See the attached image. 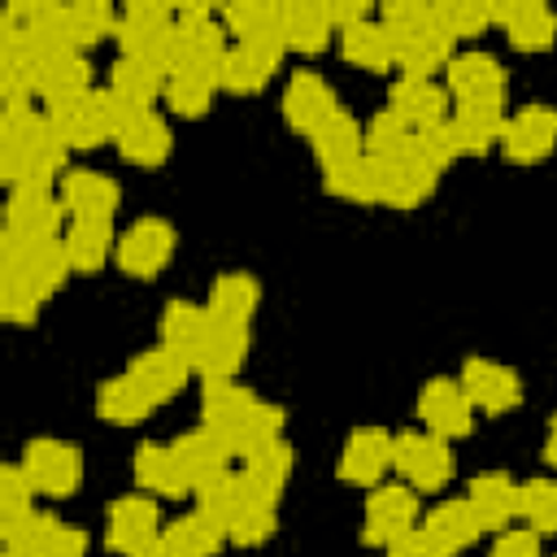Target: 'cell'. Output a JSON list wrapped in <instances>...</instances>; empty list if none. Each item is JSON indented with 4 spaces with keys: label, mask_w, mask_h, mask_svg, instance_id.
Segmentation results:
<instances>
[{
    "label": "cell",
    "mask_w": 557,
    "mask_h": 557,
    "mask_svg": "<svg viewBox=\"0 0 557 557\" xmlns=\"http://www.w3.org/2000/svg\"><path fill=\"white\" fill-rule=\"evenodd\" d=\"M392 470L405 479V487L440 492V487H448L457 461H453L448 440H440L431 431H400L396 448H392Z\"/></svg>",
    "instance_id": "6da1fadb"
},
{
    "label": "cell",
    "mask_w": 557,
    "mask_h": 557,
    "mask_svg": "<svg viewBox=\"0 0 557 557\" xmlns=\"http://www.w3.org/2000/svg\"><path fill=\"white\" fill-rule=\"evenodd\" d=\"M22 470L30 479V487L39 496H52V500H65L78 492L83 483V453L65 440H52V435H39L26 444L22 453Z\"/></svg>",
    "instance_id": "7a4b0ae2"
},
{
    "label": "cell",
    "mask_w": 557,
    "mask_h": 557,
    "mask_svg": "<svg viewBox=\"0 0 557 557\" xmlns=\"http://www.w3.org/2000/svg\"><path fill=\"white\" fill-rule=\"evenodd\" d=\"M418 527V496L405 483H383L370 492L366 513H361V540L374 548L396 544L405 531Z\"/></svg>",
    "instance_id": "3957f363"
},
{
    "label": "cell",
    "mask_w": 557,
    "mask_h": 557,
    "mask_svg": "<svg viewBox=\"0 0 557 557\" xmlns=\"http://www.w3.org/2000/svg\"><path fill=\"white\" fill-rule=\"evenodd\" d=\"M174 226L161 218H139L122 239H117V265L131 278H157L170 257H174Z\"/></svg>",
    "instance_id": "277c9868"
},
{
    "label": "cell",
    "mask_w": 557,
    "mask_h": 557,
    "mask_svg": "<svg viewBox=\"0 0 557 557\" xmlns=\"http://www.w3.org/2000/svg\"><path fill=\"white\" fill-rule=\"evenodd\" d=\"M65 218L61 196H52L48 187H13L9 191V209H4V231L26 239V244H44L57 239V226Z\"/></svg>",
    "instance_id": "5b68a950"
},
{
    "label": "cell",
    "mask_w": 557,
    "mask_h": 557,
    "mask_svg": "<svg viewBox=\"0 0 557 557\" xmlns=\"http://www.w3.org/2000/svg\"><path fill=\"white\" fill-rule=\"evenodd\" d=\"M457 383H461V392L470 396V405H474L479 413H487V418L509 413V409L522 400V379H518L509 366L487 361V357H470V361L461 366Z\"/></svg>",
    "instance_id": "8992f818"
},
{
    "label": "cell",
    "mask_w": 557,
    "mask_h": 557,
    "mask_svg": "<svg viewBox=\"0 0 557 557\" xmlns=\"http://www.w3.org/2000/svg\"><path fill=\"white\" fill-rule=\"evenodd\" d=\"M335 113H339V100H335V91H331V83L322 74L300 70V74L287 78V87H283V117H287L292 131L313 139V131L326 126Z\"/></svg>",
    "instance_id": "52a82bcc"
},
{
    "label": "cell",
    "mask_w": 557,
    "mask_h": 557,
    "mask_svg": "<svg viewBox=\"0 0 557 557\" xmlns=\"http://www.w3.org/2000/svg\"><path fill=\"white\" fill-rule=\"evenodd\" d=\"M418 418H422V426H426L431 435H440V440H461V435H470V426H474V405H470V396L461 392V383H453V379H431V383L422 387V396H418Z\"/></svg>",
    "instance_id": "ba28073f"
},
{
    "label": "cell",
    "mask_w": 557,
    "mask_h": 557,
    "mask_svg": "<svg viewBox=\"0 0 557 557\" xmlns=\"http://www.w3.org/2000/svg\"><path fill=\"white\" fill-rule=\"evenodd\" d=\"M500 148L513 165H535L557 148V109L548 104H531L513 117H505V135Z\"/></svg>",
    "instance_id": "9c48e42d"
},
{
    "label": "cell",
    "mask_w": 557,
    "mask_h": 557,
    "mask_svg": "<svg viewBox=\"0 0 557 557\" xmlns=\"http://www.w3.org/2000/svg\"><path fill=\"white\" fill-rule=\"evenodd\" d=\"M65 213L74 222H113L117 205H122V187L109 178V174H96V170H70L57 187Z\"/></svg>",
    "instance_id": "30bf717a"
},
{
    "label": "cell",
    "mask_w": 557,
    "mask_h": 557,
    "mask_svg": "<svg viewBox=\"0 0 557 557\" xmlns=\"http://www.w3.org/2000/svg\"><path fill=\"white\" fill-rule=\"evenodd\" d=\"M444 74L457 104H505V70L492 52H461Z\"/></svg>",
    "instance_id": "8fae6325"
},
{
    "label": "cell",
    "mask_w": 557,
    "mask_h": 557,
    "mask_svg": "<svg viewBox=\"0 0 557 557\" xmlns=\"http://www.w3.org/2000/svg\"><path fill=\"white\" fill-rule=\"evenodd\" d=\"M392 448H396V435L379 426H357L339 453V479L352 487H374L392 470Z\"/></svg>",
    "instance_id": "7c38bea8"
},
{
    "label": "cell",
    "mask_w": 557,
    "mask_h": 557,
    "mask_svg": "<svg viewBox=\"0 0 557 557\" xmlns=\"http://www.w3.org/2000/svg\"><path fill=\"white\" fill-rule=\"evenodd\" d=\"M161 535V513L148 496H122L113 500L109 509V531H104V544L122 557H135L139 548H148L152 540Z\"/></svg>",
    "instance_id": "4fadbf2b"
},
{
    "label": "cell",
    "mask_w": 557,
    "mask_h": 557,
    "mask_svg": "<svg viewBox=\"0 0 557 557\" xmlns=\"http://www.w3.org/2000/svg\"><path fill=\"white\" fill-rule=\"evenodd\" d=\"M387 104L409 131H431V126L448 122V91L435 87L431 78H405L400 74L387 91Z\"/></svg>",
    "instance_id": "5bb4252c"
},
{
    "label": "cell",
    "mask_w": 557,
    "mask_h": 557,
    "mask_svg": "<svg viewBox=\"0 0 557 557\" xmlns=\"http://www.w3.org/2000/svg\"><path fill=\"white\" fill-rule=\"evenodd\" d=\"M466 500H470L474 518L483 522V531H509V522L522 509V483H513L505 470H487V474L470 479Z\"/></svg>",
    "instance_id": "9a60e30c"
},
{
    "label": "cell",
    "mask_w": 557,
    "mask_h": 557,
    "mask_svg": "<svg viewBox=\"0 0 557 557\" xmlns=\"http://www.w3.org/2000/svg\"><path fill=\"white\" fill-rule=\"evenodd\" d=\"M492 22L505 26L509 44L518 52H544L557 39V13L540 0H518V4H492Z\"/></svg>",
    "instance_id": "2e32d148"
},
{
    "label": "cell",
    "mask_w": 557,
    "mask_h": 557,
    "mask_svg": "<svg viewBox=\"0 0 557 557\" xmlns=\"http://www.w3.org/2000/svg\"><path fill=\"white\" fill-rule=\"evenodd\" d=\"M209 335H213L209 305H191V300H170L165 305V313H161V348H170L183 361H191V370H196V357L205 352Z\"/></svg>",
    "instance_id": "e0dca14e"
},
{
    "label": "cell",
    "mask_w": 557,
    "mask_h": 557,
    "mask_svg": "<svg viewBox=\"0 0 557 557\" xmlns=\"http://www.w3.org/2000/svg\"><path fill=\"white\" fill-rule=\"evenodd\" d=\"M292 474V448L283 440L257 448L244 457V505H274L278 509V496H283V483Z\"/></svg>",
    "instance_id": "ac0fdd59"
},
{
    "label": "cell",
    "mask_w": 557,
    "mask_h": 557,
    "mask_svg": "<svg viewBox=\"0 0 557 557\" xmlns=\"http://www.w3.org/2000/svg\"><path fill=\"white\" fill-rule=\"evenodd\" d=\"M0 270H13L39 300H48L52 292H61V283L70 274V257H65V244L61 239H44V244H30L22 257L0 261Z\"/></svg>",
    "instance_id": "d6986e66"
},
{
    "label": "cell",
    "mask_w": 557,
    "mask_h": 557,
    "mask_svg": "<svg viewBox=\"0 0 557 557\" xmlns=\"http://www.w3.org/2000/svg\"><path fill=\"white\" fill-rule=\"evenodd\" d=\"M505 135V104H457L448 139L457 157H483Z\"/></svg>",
    "instance_id": "ffe728a7"
},
{
    "label": "cell",
    "mask_w": 557,
    "mask_h": 557,
    "mask_svg": "<svg viewBox=\"0 0 557 557\" xmlns=\"http://www.w3.org/2000/svg\"><path fill=\"white\" fill-rule=\"evenodd\" d=\"M252 405H257V396H252L244 383H235V379H205V392H200V418H205L209 431L226 435L231 448H235V431L244 426V418H248Z\"/></svg>",
    "instance_id": "44dd1931"
},
{
    "label": "cell",
    "mask_w": 557,
    "mask_h": 557,
    "mask_svg": "<svg viewBox=\"0 0 557 557\" xmlns=\"http://www.w3.org/2000/svg\"><path fill=\"white\" fill-rule=\"evenodd\" d=\"M435 178H440L435 170H426V165H418L409 157L379 161V205H387V209H418L435 191Z\"/></svg>",
    "instance_id": "7402d4cb"
},
{
    "label": "cell",
    "mask_w": 557,
    "mask_h": 557,
    "mask_svg": "<svg viewBox=\"0 0 557 557\" xmlns=\"http://www.w3.org/2000/svg\"><path fill=\"white\" fill-rule=\"evenodd\" d=\"M91 96V65L83 52H57V57H44V70H39V100L48 109L57 104H70V100H83Z\"/></svg>",
    "instance_id": "603a6c76"
},
{
    "label": "cell",
    "mask_w": 557,
    "mask_h": 557,
    "mask_svg": "<svg viewBox=\"0 0 557 557\" xmlns=\"http://www.w3.org/2000/svg\"><path fill=\"white\" fill-rule=\"evenodd\" d=\"M126 374H131L157 405H165V400H174V396L187 387L191 361H183V357L170 352V348H148V352H139V357L131 361Z\"/></svg>",
    "instance_id": "cb8c5ba5"
},
{
    "label": "cell",
    "mask_w": 557,
    "mask_h": 557,
    "mask_svg": "<svg viewBox=\"0 0 557 557\" xmlns=\"http://www.w3.org/2000/svg\"><path fill=\"white\" fill-rule=\"evenodd\" d=\"M135 483L148 487L152 496H187L191 492V479L183 470V461L174 457V444H139L135 448Z\"/></svg>",
    "instance_id": "d4e9b609"
},
{
    "label": "cell",
    "mask_w": 557,
    "mask_h": 557,
    "mask_svg": "<svg viewBox=\"0 0 557 557\" xmlns=\"http://www.w3.org/2000/svg\"><path fill=\"white\" fill-rule=\"evenodd\" d=\"M278 35H283V44L292 48V52H322L326 44H331V35H335V26H331V13H326V4H313V0H292V4H283V13H278Z\"/></svg>",
    "instance_id": "484cf974"
},
{
    "label": "cell",
    "mask_w": 557,
    "mask_h": 557,
    "mask_svg": "<svg viewBox=\"0 0 557 557\" xmlns=\"http://www.w3.org/2000/svg\"><path fill=\"white\" fill-rule=\"evenodd\" d=\"M48 122L57 126V135L65 139V148H100L104 139H113V131H109V122H104V113H100V104H96V91L91 96H83V100H70V104H57V109H48Z\"/></svg>",
    "instance_id": "4316f807"
},
{
    "label": "cell",
    "mask_w": 557,
    "mask_h": 557,
    "mask_svg": "<svg viewBox=\"0 0 557 557\" xmlns=\"http://www.w3.org/2000/svg\"><path fill=\"white\" fill-rule=\"evenodd\" d=\"M117 144V152H122V161H131V165H144V170H152V165H161L165 157H170V148H174V139H170V126H165V117H157L152 109H144V113H135L131 117V126L113 139Z\"/></svg>",
    "instance_id": "83f0119b"
},
{
    "label": "cell",
    "mask_w": 557,
    "mask_h": 557,
    "mask_svg": "<svg viewBox=\"0 0 557 557\" xmlns=\"http://www.w3.org/2000/svg\"><path fill=\"white\" fill-rule=\"evenodd\" d=\"M339 52L348 65L357 70H370V74H383L396 65V39L383 30V22H357L348 30H339Z\"/></svg>",
    "instance_id": "f1b7e54d"
},
{
    "label": "cell",
    "mask_w": 557,
    "mask_h": 557,
    "mask_svg": "<svg viewBox=\"0 0 557 557\" xmlns=\"http://www.w3.org/2000/svg\"><path fill=\"white\" fill-rule=\"evenodd\" d=\"M4 548H17L22 557H83L87 553V535L78 527H65L52 513H35L26 535L17 544H4Z\"/></svg>",
    "instance_id": "f546056e"
},
{
    "label": "cell",
    "mask_w": 557,
    "mask_h": 557,
    "mask_svg": "<svg viewBox=\"0 0 557 557\" xmlns=\"http://www.w3.org/2000/svg\"><path fill=\"white\" fill-rule=\"evenodd\" d=\"M174 457L183 461V470H187V479H191V487H196L200 479H209V474L226 470V461L235 457V448H231V440H226V435H218V431L200 426V431H187V435H178V440H174Z\"/></svg>",
    "instance_id": "4dcf8cb0"
},
{
    "label": "cell",
    "mask_w": 557,
    "mask_h": 557,
    "mask_svg": "<svg viewBox=\"0 0 557 557\" xmlns=\"http://www.w3.org/2000/svg\"><path fill=\"white\" fill-rule=\"evenodd\" d=\"M30 522H35V487L22 466H4L0 470V540L17 544Z\"/></svg>",
    "instance_id": "1f68e13d"
},
{
    "label": "cell",
    "mask_w": 557,
    "mask_h": 557,
    "mask_svg": "<svg viewBox=\"0 0 557 557\" xmlns=\"http://www.w3.org/2000/svg\"><path fill=\"white\" fill-rule=\"evenodd\" d=\"M152 409H157V400H152L131 374H117V379L100 383V392H96V413H100L104 422H113V426H135V422H144Z\"/></svg>",
    "instance_id": "d6a6232c"
},
{
    "label": "cell",
    "mask_w": 557,
    "mask_h": 557,
    "mask_svg": "<svg viewBox=\"0 0 557 557\" xmlns=\"http://www.w3.org/2000/svg\"><path fill=\"white\" fill-rule=\"evenodd\" d=\"M313 152H318V161H322V170H331V165H344V161H357V157H366V126L352 117V113H335L326 126H318L313 131Z\"/></svg>",
    "instance_id": "836d02e7"
},
{
    "label": "cell",
    "mask_w": 557,
    "mask_h": 557,
    "mask_svg": "<svg viewBox=\"0 0 557 557\" xmlns=\"http://www.w3.org/2000/svg\"><path fill=\"white\" fill-rule=\"evenodd\" d=\"M261 305V287L252 274L244 270H231L213 283V296H209V313L213 322H231V326H248V318L257 313Z\"/></svg>",
    "instance_id": "e575fe53"
},
{
    "label": "cell",
    "mask_w": 557,
    "mask_h": 557,
    "mask_svg": "<svg viewBox=\"0 0 557 557\" xmlns=\"http://www.w3.org/2000/svg\"><path fill=\"white\" fill-rule=\"evenodd\" d=\"M248 357V326H231V322H213V335L205 344V352L196 357V370L205 379H235L239 366Z\"/></svg>",
    "instance_id": "d590c367"
},
{
    "label": "cell",
    "mask_w": 557,
    "mask_h": 557,
    "mask_svg": "<svg viewBox=\"0 0 557 557\" xmlns=\"http://www.w3.org/2000/svg\"><path fill=\"white\" fill-rule=\"evenodd\" d=\"M453 61V39L444 30H422L409 39H396V65L405 70V78H431L435 70H448Z\"/></svg>",
    "instance_id": "8d00e7d4"
},
{
    "label": "cell",
    "mask_w": 557,
    "mask_h": 557,
    "mask_svg": "<svg viewBox=\"0 0 557 557\" xmlns=\"http://www.w3.org/2000/svg\"><path fill=\"white\" fill-rule=\"evenodd\" d=\"M165 83L170 78L144 57H117L113 70H109V91H117L122 100H131L139 109H148L157 96H165Z\"/></svg>",
    "instance_id": "74e56055"
},
{
    "label": "cell",
    "mask_w": 557,
    "mask_h": 557,
    "mask_svg": "<svg viewBox=\"0 0 557 557\" xmlns=\"http://www.w3.org/2000/svg\"><path fill=\"white\" fill-rule=\"evenodd\" d=\"M448 553H466L479 535H483V522L474 518V509H470V500H440L431 513H426V522H422Z\"/></svg>",
    "instance_id": "f35d334b"
},
{
    "label": "cell",
    "mask_w": 557,
    "mask_h": 557,
    "mask_svg": "<svg viewBox=\"0 0 557 557\" xmlns=\"http://www.w3.org/2000/svg\"><path fill=\"white\" fill-rule=\"evenodd\" d=\"M165 540H170L183 557H218L231 535H226V522H218L213 513L196 509V513L174 518V527L165 531Z\"/></svg>",
    "instance_id": "ab89813d"
},
{
    "label": "cell",
    "mask_w": 557,
    "mask_h": 557,
    "mask_svg": "<svg viewBox=\"0 0 557 557\" xmlns=\"http://www.w3.org/2000/svg\"><path fill=\"white\" fill-rule=\"evenodd\" d=\"M322 187L348 205H379V161L357 157V161L331 165V170H322Z\"/></svg>",
    "instance_id": "60d3db41"
},
{
    "label": "cell",
    "mask_w": 557,
    "mask_h": 557,
    "mask_svg": "<svg viewBox=\"0 0 557 557\" xmlns=\"http://www.w3.org/2000/svg\"><path fill=\"white\" fill-rule=\"evenodd\" d=\"M61 244H65L70 270H83V274L100 270L109 261V252H117V239H113V226L109 222H74Z\"/></svg>",
    "instance_id": "b9f144b4"
},
{
    "label": "cell",
    "mask_w": 557,
    "mask_h": 557,
    "mask_svg": "<svg viewBox=\"0 0 557 557\" xmlns=\"http://www.w3.org/2000/svg\"><path fill=\"white\" fill-rule=\"evenodd\" d=\"M65 26H70V48H91L100 44L104 35H117V17L109 4L100 0H78V4H65Z\"/></svg>",
    "instance_id": "7bdbcfd3"
},
{
    "label": "cell",
    "mask_w": 557,
    "mask_h": 557,
    "mask_svg": "<svg viewBox=\"0 0 557 557\" xmlns=\"http://www.w3.org/2000/svg\"><path fill=\"white\" fill-rule=\"evenodd\" d=\"M213 91H218L213 78L191 74V70H178V74H170V83H165V109H170L174 117H205L209 104H213Z\"/></svg>",
    "instance_id": "ee69618b"
},
{
    "label": "cell",
    "mask_w": 557,
    "mask_h": 557,
    "mask_svg": "<svg viewBox=\"0 0 557 557\" xmlns=\"http://www.w3.org/2000/svg\"><path fill=\"white\" fill-rule=\"evenodd\" d=\"M191 496H196V505L205 509V513H213L218 522H235V513L244 509V483H239V474H231V470H218V474H209V479H200L196 487H191Z\"/></svg>",
    "instance_id": "f6af8a7d"
},
{
    "label": "cell",
    "mask_w": 557,
    "mask_h": 557,
    "mask_svg": "<svg viewBox=\"0 0 557 557\" xmlns=\"http://www.w3.org/2000/svg\"><path fill=\"white\" fill-rule=\"evenodd\" d=\"M278 13H283V4L244 0V4H226L218 17H222L226 35H239V44H248V39H257V35H274V30H278Z\"/></svg>",
    "instance_id": "bcb514c9"
},
{
    "label": "cell",
    "mask_w": 557,
    "mask_h": 557,
    "mask_svg": "<svg viewBox=\"0 0 557 557\" xmlns=\"http://www.w3.org/2000/svg\"><path fill=\"white\" fill-rule=\"evenodd\" d=\"M435 13V30H444L448 39H474L492 26V4H474V0H444L431 4Z\"/></svg>",
    "instance_id": "7dc6e473"
},
{
    "label": "cell",
    "mask_w": 557,
    "mask_h": 557,
    "mask_svg": "<svg viewBox=\"0 0 557 557\" xmlns=\"http://www.w3.org/2000/svg\"><path fill=\"white\" fill-rule=\"evenodd\" d=\"M283 409L278 405H265V400H257L252 409H248V418H244V426L235 431V453L239 457H248V453H257V448H265V444H274V440H283Z\"/></svg>",
    "instance_id": "c3c4849f"
},
{
    "label": "cell",
    "mask_w": 557,
    "mask_h": 557,
    "mask_svg": "<svg viewBox=\"0 0 557 557\" xmlns=\"http://www.w3.org/2000/svg\"><path fill=\"white\" fill-rule=\"evenodd\" d=\"M409 135H413V131H409L392 109H383V113H374V117L366 122V157H374V161H396V157H405Z\"/></svg>",
    "instance_id": "681fc988"
},
{
    "label": "cell",
    "mask_w": 557,
    "mask_h": 557,
    "mask_svg": "<svg viewBox=\"0 0 557 557\" xmlns=\"http://www.w3.org/2000/svg\"><path fill=\"white\" fill-rule=\"evenodd\" d=\"M518 518H527L535 535H557V479H527Z\"/></svg>",
    "instance_id": "f907efd6"
},
{
    "label": "cell",
    "mask_w": 557,
    "mask_h": 557,
    "mask_svg": "<svg viewBox=\"0 0 557 557\" xmlns=\"http://www.w3.org/2000/svg\"><path fill=\"white\" fill-rule=\"evenodd\" d=\"M265 83H270V74H265L244 48H231V52H226V61H222V70H218V87H222V91H231V96H257Z\"/></svg>",
    "instance_id": "816d5d0a"
},
{
    "label": "cell",
    "mask_w": 557,
    "mask_h": 557,
    "mask_svg": "<svg viewBox=\"0 0 557 557\" xmlns=\"http://www.w3.org/2000/svg\"><path fill=\"white\" fill-rule=\"evenodd\" d=\"M39 296L13 274V270H0V318L9 322V326H30L35 318H39Z\"/></svg>",
    "instance_id": "f5cc1de1"
},
{
    "label": "cell",
    "mask_w": 557,
    "mask_h": 557,
    "mask_svg": "<svg viewBox=\"0 0 557 557\" xmlns=\"http://www.w3.org/2000/svg\"><path fill=\"white\" fill-rule=\"evenodd\" d=\"M274 527H278L274 505H244V509L235 513V522L226 527V535H231V544H239V548H257V544H265V540L274 535Z\"/></svg>",
    "instance_id": "db71d44e"
},
{
    "label": "cell",
    "mask_w": 557,
    "mask_h": 557,
    "mask_svg": "<svg viewBox=\"0 0 557 557\" xmlns=\"http://www.w3.org/2000/svg\"><path fill=\"white\" fill-rule=\"evenodd\" d=\"M383 30L392 35V39H409V35H422V30H431L435 26V13H431V4H418V0H392V4H383Z\"/></svg>",
    "instance_id": "11a10c76"
},
{
    "label": "cell",
    "mask_w": 557,
    "mask_h": 557,
    "mask_svg": "<svg viewBox=\"0 0 557 557\" xmlns=\"http://www.w3.org/2000/svg\"><path fill=\"white\" fill-rule=\"evenodd\" d=\"M405 157L440 174V170L457 157V152H453V139H448V122H444V126H431V131H413V135H409V148H405Z\"/></svg>",
    "instance_id": "9f6ffc18"
},
{
    "label": "cell",
    "mask_w": 557,
    "mask_h": 557,
    "mask_svg": "<svg viewBox=\"0 0 557 557\" xmlns=\"http://www.w3.org/2000/svg\"><path fill=\"white\" fill-rule=\"evenodd\" d=\"M383 553H387V557H453V553H448V548H444L426 527L405 531V535H400L396 544H387Z\"/></svg>",
    "instance_id": "6f0895ef"
},
{
    "label": "cell",
    "mask_w": 557,
    "mask_h": 557,
    "mask_svg": "<svg viewBox=\"0 0 557 557\" xmlns=\"http://www.w3.org/2000/svg\"><path fill=\"white\" fill-rule=\"evenodd\" d=\"M487 557H540V535L531 527L527 531H500Z\"/></svg>",
    "instance_id": "680465c9"
},
{
    "label": "cell",
    "mask_w": 557,
    "mask_h": 557,
    "mask_svg": "<svg viewBox=\"0 0 557 557\" xmlns=\"http://www.w3.org/2000/svg\"><path fill=\"white\" fill-rule=\"evenodd\" d=\"M135 557H183V553H178V548H174V544H170L165 535H157V540H152L148 548H139Z\"/></svg>",
    "instance_id": "91938a15"
},
{
    "label": "cell",
    "mask_w": 557,
    "mask_h": 557,
    "mask_svg": "<svg viewBox=\"0 0 557 557\" xmlns=\"http://www.w3.org/2000/svg\"><path fill=\"white\" fill-rule=\"evenodd\" d=\"M544 461H553V466H557V413H553V422H548V440H544Z\"/></svg>",
    "instance_id": "94428289"
}]
</instances>
